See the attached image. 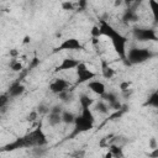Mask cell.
<instances>
[{
    "label": "cell",
    "mask_w": 158,
    "mask_h": 158,
    "mask_svg": "<svg viewBox=\"0 0 158 158\" xmlns=\"http://www.w3.org/2000/svg\"><path fill=\"white\" fill-rule=\"evenodd\" d=\"M48 139L43 130L38 126L35 130L27 132L22 137L16 138L14 142L6 144L4 147V151H15L19 148H37V147H44L47 144Z\"/></svg>",
    "instance_id": "obj_1"
},
{
    "label": "cell",
    "mask_w": 158,
    "mask_h": 158,
    "mask_svg": "<svg viewBox=\"0 0 158 158\" xmlns=\"http://www.w3.org/2000/svg\"><path fill=\"white\" fill-rule=\"evenodd\" d=\"M98 26H99V30H100L101 36H105V37L110 38L111 44H112L115 52L117 53V56L122 60H126V56H127V49H126L127 37L123 36L121 32H118L106 20H100V22H99Z\"/></svg>",
    "instance_id": "obj_2"
},
{
    "label": "cell",
    "mask_w": 158,
    "mask_h": 158,
    "mask_svg": "<svg viewBox=\"0 0 158 158\" xmlns=\"http://www.w3.org/2000/svg\"><path fill=\"white\" fill-rule=\"evenodd\" d=\"M94 125H95V116L94 112L91 111V107H80V115L75 117V122L73 125L74 128L72 137L90 131L91 128H94Z\"/></svg>",
    "instance_id": "obj_3"
},
{
    "label": "cell",
    "mask_w": 158,
    "mask_h": 158,
    "mask_svg": "<svg viewBox=\"0 0 158 158\" xmlns=\"http://www.w3.org/2000/svg\"><path fill=\"white\" fill-rule=\"evenodd\" d=\"M153 56H154V53L148 48L133 47V48L128 49L127 56H126V62L128 64H132V65L142 64V63L149 60L151 58H153Z\"/></svg>",
    "instance_id": "obj_4"
},
{
    "label": "cell",
    "mask_w": 158,
    "mask_h": 158,
    "mask_svg": "<svg viewBox=\"0 0 158 158\" xmlns=\"http://www.w3.org/2000/svg\"><path fill=\"white\" fill-rule=\"evenodd\" d=\"M132 35L139 42L158 41V35H157L156 30L148 28V27H135L132 30Z\"/></svg>",
    "instance_id": "obj_5"
},
{
    "label": "cell",
    "mask_w": 158,
    "mask_h": 158,
    "mask_svg": "<svg viewBox=\"0 0 158 158\" xmlns=\"http://www.w3.org/2000/svg\"><path fill=\"white\" fill-rule=\"evenodd\" d=\"M75 72H77V83H79V84L89 83V81L94 80L95 77H96V74L91 69H89V67L83 62L79 63V65L77 67Z\"/></svg>",
    "instance_id": "obj_6"
},
{
    "label": "cell",
    "mask_w": 158,
    "mask_h": 158,
    "mask_svg": "<svg viewBox=\"0 0 158 158\" xmlns=\"http://www.w3.org/2000/svg\"><path fill=\"white\" fill-rule=\"evenodd\" d=\"M48 88H49V90H51L53 94L59 95V94H62V93L69 90L70 83H69L68 80L63 79V78H56V79H53V80L49 83V86H48Z\"/></svg>",
    "instance_id": "obj_7"
},
{
    "label": "cell",
    "mask_w": 158,
    "mask_h": 158,
    "mask_svg": "<svg viewBox=\"0 0 158 158\" xmlns=\"http://www.w3.org/2000/svg\"><path fill=\"white\" fill-rule=\"evenodd\" d=\"M80 49H84V46L80 43L78 38H74V37L64 40L56 48V51H80Z\"/></svg>",
    "instance_id": "obj_8"
},
{
    "label": "cell",
    "mask_w": 158,
    "mask_h": 158,
    "mask_svg": "<svg viewBox=\"0 0 158 158\" xmlns=\"http://www.w3.org/2000/svg\"><path fill=\"white\" fill-rule=\"evenodd\" d=\"M79 60L74 59V58H64L57 67H56V72H63V70H70V69H77V67L79 65Z\"/></svg>",
    "instance_id": "obj_9"
},
{
    "label": "cell",
    "mask_w": 158,
    "mask_h": 158,
    "mask_svg": "<svg viewBox=\"0 0 158 158\" xmlns=\"http://www.w3.org/2000/svg\"><path fill=\"white\" fill-rule=\"evenodd\" d=\"M101 99L105 101V102H107V105L110 106V109H114V110H118L122 105H121V102H120V100H118V98H117V95L115 94V93H112V91H106L102 96H101Z\"/></svg>",
    "instance_id": "obj_10"
},
{
    "label": "cell",
    "mask_w": 158,
    "mask_h": 158,
    "mask_svg": "<svg viewBox=\"0 0 158 158\" xmlns=\"http://www.w3.org/2000/svg\"><path fill=\"white\" fill-rule=\"evenodd\" d=\"M88 89H89L90 91H93L95 95H99L100 98L106 93V86H105V84H104L102 81L95 80V79L88 83Z\"/></svg>",
    "instance_id": "obj_11"
},
{
    "label": "cell",
    "mask_w": 158,
    "mask_h": 158,
    "mask_svg": "<svg viewBox=\"0 0 158 158\" xmlns=\"http://www.w3.org/2000/svg\"><path fill=\"white\" fill-rule=\"evenodd\" d=\"M23 93H25V86H23L21 83H14V84L10 86L7 95H9L10 98H17V96L22 95Z\"/></svg>",
    "instance_id": "obj_12"
},
{
    "label": "cell",
    "mask_w": 158,
    "mask_h": 158,
    "mask_svg": "<svg viewBox=\"0 0 158 158\" xmlns=\"http://www.w3.org/2000/svg\"><path fill=\"white\" fill-rule=\"evenodd\" d=\"M47 122L51 127H56L59 123H62V114H56V112H49L47 116Z\"/></svg>",
    "instance_id": "obj_13"
},
{
    "label": "cell",
    "mask_w": 158,
    "mask_h": 158,
    "mask_svg": "<svg viewBox=\"0 0 158 158\" xmlns=\"http://www.w3.org/2000/svg\"><path fill=\"white\" fill-rule=\"evenodd\" d=\"M75 117H77V116H75L72 111L63 110V112H62V123H65V125H74Z\"/></svg>",
    "instance_id": "obj_14"
},
{
    "label": "cell",
    "mask_w": 158,
    "mask_h": 158,
    "mask_svg": "<svg viewBox=\"0 0 158 158\" xmlns=\"http://www.w3.org/2000/svg\"><path fill=\"white\" fill-rule=\"evenodd\" d=\"M122 20L126 21V22H135L138 20V16H137V12L132 9H128V10H125L123 12V16H122Z\"/></svg>",
    "instance_id": "obj_15"
},
{
    "label": "cell",
    "mask_w": 158,
    "mask_h": 158,
    "mask_svg": "<svg viewBox=\"0 0 158 158\" xmlns=\"http://www.w3.org/2000/svg\"><path fill=\"white\" fill-rule=\"evenodd\" d=\"M101 74L105 79H111L115 75V70L114 68H111L109 64H106V62H102V67H101Z\"/></svg>",
    "instance_id": "obj_16"
},
{
    "label": "cell",
    "mask_w": 158,
    "mask_h": 158,
    "mask_svg": "<svg viewBox=\"0 0 158 158\" xmlns=\"http://www.w3.org/2000/svg\"><path fill=\"white\" fill-rule=\"evenodd\" d=\"M79 104H80V107H91V105L95 104L94 99H91L89 95L86 94H81L79 96Z\"/></svg>",
    "instance_id": "obj_17"
},
{
    "label": "cell",
    "mask_w": 158,
    "mask_h": 158,
    "mask_svg": "<svg viewBox=\"0 0 158 158\" xmlns=\"http://www.w3.org/2000/svg\"><path fill=\"white\" fill-rule=\"evenodd\" d=\"M95 110H96L99 114L106 115V114H109V111H110V106L107 105V102H105V101L101 99V100H99L98 102H95Z\"/></svg>",
    "instance_id": "obj_18"
},
{
    "label": "cell",
    "mask_w": 158,
    "mask_h": 158,
    "mask_svg": "<svg viewBox=\"0 0 158 158\" xmlns=\"http://www.w3.org/2000/svg\"><path fill=\"white\" fill-rule=\"evenodd\" d=\"M151 12H152V17H153V22L157 25L158 23V1L157 0H149L148 1Z\"/></svg>",
    "instance_id": "obj_19"
},
{
    "label": "cell",
    "mask_w": 158,
    "mask_h": 158,
    "mask_svg": "<svg viewBox=\"0 0 158 158\" xmlns=\"http://www.w3.org/2000/svg\"><path fill=\"white\" fill-rule=\"evenodd\" d=\"M144 105H146V106H151V107L158 109V90H156L154 93H152V94L148 96V99L146 100Z\"/></svg>",
    "instance_id": "obj_20"
},
{
    "label": "cell",
    "mask_w": 158,
    "mask_h": 158,
    "mask_svg": "<svg viewBox=\"0 0 158 158\" xmlns=\"http://www.w3.org/2000/svg\"><path fill=\"white\" fill-rule=\"evenodd\" d=\"M109 151L111 152V154H112L114 158H123V157H125V156H123V149H122V147H120V146L111 144Z\"/></svg>",
    "instance_id": "obj_21"
},
{
    "label": "cell",
    "mask_w": 158,
    "mask_h": 158,
    "mask_svg": "<svg viewBox=\"0 0 158 158\" xmlns=\"http://www.w3.org/2000/svg\"><path fill=\"white\" fill-rule=\"evenodd\" d=\"M9 67H10V69H11L12 72H20V70L22 69V64L20 63V60H17V59H15V58L10 60Z\"/></svg>",
    "instance_id": "obj_22"
},
{
    "label": "cell",
    "mask_w": 158,
    "mask_h": 158,
    "mask_svg": "<svg viewBox=\"0 0 158 158\" xmlns=\"http://www.w3.org/2000/svg\"><path fill=\"white\" fill-rule=\"evenodd\" d=\"M58 96H59L60 101H63V102H69V101L72 100V98H73V94H72V93L68 90V91H64V93L59 94Z\"/></svg>",
    "instance_id": "obj_23"
},
{
    "label": "cell",
    "mask_w": 158,
    "mask_h": 158,
    "mask_svg": "<svg viewBox=\"0 0 158 158\" xmlns=\"http://www.w3.org/2000/svg\"><path fill=\"white\" fill-rule=\"evenodd\" d=\"M49 112L62 114V112H63V107H62V105H53L52 107H49Z\"/></svg>",
    "instance_id": "obj_24"
},
{
    "label": "cell",
    "mask_w": 158,
    "mask_h": 158,
    "mask_svg": "<svg viewBox=\"0 0 158 158\" xmlns=\"http://www.w3.org/2000/svg\"><path fill=\"white\" fill-rule=\"evenodd\" d=\"M91 36H93L94 40H96V38H99V36H101L100 30H99V26H94V27H93V30H91Z\"/></svg>",
    "instance_id": "obj_25"
},
{
    "label": "cell",
    "mask_w": 158,
    "mask_h": 158,
    "mask_svg": "<svg viewBox=\"0 0 158 158\" xmlns=\"http://www.w3.org/2000/svg\"><path fill=\"white\" fill-rule=\"evenodd\" d=\"M36 110H37L38 114H49V107H47L44 105H40Z\"/></svg>",
    "instance_id": "obj_26"
},
{
    "label": "cell",
    "mask_w": 158,
    "mask_h": 158,
    "mask_svg": "<svg viewBox=\"0 0 158 158\" xmlns=\"http://www.w3.org/2000/svg\"><path fill=\"white\" fill-rule=\"evenodd\" d=\"M131 86V83H128V81H122L121 84H120V89L123 91V93H126V91H128V88Z\"/></svg>",
    "instance_id": "obj_27"
},
{
    "label": "cell",
    "mask_w": 158,
    "mask_h": 158,
    "mask_svg": "<svg viewBox=\"0 0 158 158\" xmlns=\"http://www.w3.org/2000/svg\"><path fill=\"white\" fill-rule=\"evenodd\" d=\"M37 116H38L37 110H33V111L27 116V120H28V121H33V120H36V118H37Z\"/></svg>",
    "instance_id": "obj_28"
},
{
    "label": "cell",
    "mask_w": 158,
    "mask_h": 158,
    "mask_svg": "<svg viewBox=\"0 0 158 158\" xmlns=\"http://www.w3.org/2000/svg\"><path fill=\"white\" fill-rule=\"evenodd\" d=\"M62 7H63L64 10H73L74 4H73V2H63V4H62Z\"/></svg>",
    "instance_id": "obj_29"
},
{
    "label": "cell",
    "mask_w": 158,
    "mask_h": 158,
    "mask_svg": "<svg viewBox=\"0 0 158 158\" xmlns=\"http://www.w3.org/2000/svg\"><path fill=\"white\" fill-rule=\"evenodd\" d=\"M149 157H152V158H158V147L152 151V153L149 154Z\"/></svg>",
    "instance_id": "obj_30"
},
{
    "label": "cell",
    "mask_w": 158,
    "mask_h": 158,
    "mask_svg": "<svg viewBox=\"0 0 158 158\" xmlns=\"http://www.w3.org/2000/svg\"><path fill=\"white\" fill-rule=\"evenodd\" d=\"M105 158H114V157H112V154H111V152H110V151H109V152H107V153H106V154H105Z\"/></svg>",
    "instance_id": "obj_31"
}]
</instances>
